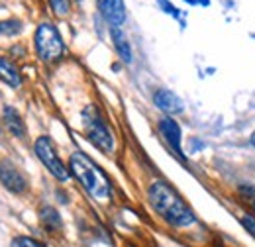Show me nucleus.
Returning <instances> with one entry per match:
<instances>
[{"instance_id":"0eeeda50","label":"nucleus","mask_w":255,"mask_h":247,"mask_svg":"<svg viewBox=\"0 0 255 247\" xmlns=\"http://www.w3.org/2000/svg\"><path fill=\"white\" fill-rule=\"evenodd\" d=\"M98 8L102 12V16L114 26L118 28L124 18H126V8H124V0H98Z\"/></svg>"},{"instance_id":"1a4fd4ad","label":"nucleus","mask_w":255,"mask_h":247,"mask_svg":"<svg viewBox=\"0 0 255 247\" xmlns=\"http://www.w3.org/2000/svg\"><path fill=\"white\" fill-rule=\"evenodd\" d=\"M155 104L159 106L163 112H167V114H179V112H183V100L177 96L175 93H171V91H159V93H155Z\"/></svg>"},{"instance_id":"ddd939ff","label":"nucleus","mask_w":255,"mask_h":247,"mask_svg":"<svg viewBox=\"0 0 255 247\" xmlns=\"http://www.w3.org/2000/svg\"><path fill=\"white\" fill-rule=\"evenodd\" d=\"M41 222H43L49 230H55V228L61 226V218H59V214H57L53 208H43V210H41Z\"/></svg>"},{"instance_id":"a211bd4d","label":"nucleus","mask_w":255,"mask_h":247,"mask_svg":"<svg viewBox=\"0 0 255 247\" xmlns=\"http://www.w3.org/2000/svg\"><path fill=\"white\" fill-rule=\"evenodd\" d=\"M252 143H254V147H255V131L252 133Z\"/></svg>"},{"instance_id":"20e7f679","label":"nucleus","mask_w":255,"mask_h":247,"mask_svg":"<svg viewBox=\"0 0 255 247\" xmlns=\"http://www.w3.org/2000/svg\"><path fill=\"white\" fill-rule=\"evenodd\" d=\"M35 155L41 159V163L49 169V173L53 177H57L59 181H67L69 179V171L63 165V161L59 159V155H57L49 137H39L35 141Z\"/></svg>"},{"instance_id":"f257e3e1","label":"nucleus","mask_w":255,"mask_h":247,"mask_svg":"<svg viewBox=\"0 0 255 247\" xmlns=\"http://www.w3.org/2000/svg\"><path fill=\"white\" fill-rule=\"evenodd\" d=\"M149 200L153 208L159 212V216H163L169 224L177 228L191 226L194 222L192 210L167 183H153L149 188Z\"/></svg>"},{"instance_id":"f3484780","label":"nucleus","mask_w":255,"mask_h":247,"mask_svg":"<svg viewBox=\"0 0 255 247\" xmlns=\"http://www.w3.org/2000/svg\"><path fill=\"white\" fill-rule=\"evenodd\" d=\"M242 224H244V228L255 238V218L250 216V214H246V216H242Z\"/></svg>"},{"instance_id":"9d476101","label":"nucleus","mask_w":255,"mask_h":247,"mask_svg":"<svg viewBox=\"0 0 255 247\" xmlns=\"http://www.w3.org/2000/svg\"><path fill=\"white\" fill-rule=\"evenodd\" d=\"M2 116H4V122H6V127L16 135V137H24L26 135V127H24V122H22V116L18 114L16 108L12 106H4L2 108Z\"/></svg>"},{"instance_id":"4468645a","label":"nucleus","mask_w":255,"mask_h":247,"mask_svg":"<svg viewBox=\"0 0 255 247\" xmlns=\"http://www.w3.org/2000/svg\"><path fill=\"white\" fill-rule=\"evenodd\" d=\"M22 30V24L18 20H6L0 22V35H14Z\"/></svg>"},{"instance_id":"f8f14e48","label":"nucleus","mask_w":255,"mask_h":247,"mask_svg":"<svg viewBox=\"0 0 255 247\" xmlns=\"http://www.w3.org/2000/svg\"><path fill=\"white\" fill-rule=\"evenodd\" d=\"M112 37H114V43H116V49H118V53L122 55V59L124 61H131V53H129V45H128L126 37H124V33L118 30V28H112Z\"/></svg>"},{"instance_id":"423d86ee","label":"nucleus","mask_w":255,"mask_h":247,"mask_svg":"<svg viewBox=\"0 0 255 247\" xmlns=\"http://www.w3.org/2000/svg\"><path fill=\"white\" fill-rule=\"evenodd\" d=\"M0 181H2V185L6 186L8 190H12L16 194H20V192H24L28 188V183H26L24 175L14 165H10V163H2L0 165Z\"/></svg>"},{"instance_id":"f03ea898","label":"nucleus","mask_w":255,"mask_h":247,"mask_svg":"<svg viewBox=\"0 0 255 247\" xmlns=\"http://www.w3.org/2000/svg\"><path fill=\"white\" fill-rule=\"evenodd\" d=\"M71 171L79 179V183L87 188V192L91 196H95L96 200H100V202L108 200V196H110V183L104 177V173L96 167L87 155L81 153V151L71 155Z\"/></svg>"},{"instance_id":"39448f33","label":"nucleus","mask_w":255,"mask_h":247,"mask_svg":"<svg viewBox=\"0 0 255 247\" xmlns=\"http://www.w3.org/2000/svg\"><path fill=\"white\" fill-rule=\"evenodd\" d=\"M85 127H87V133H89L91 141L98 149H104V151L112 149V135H110L106 124L102 122L93 110L85 112Z\"/></svg>"},{"instance_id":"6e6552de","label":"nucleus","mask_w":255,"mask_h":247,"mask_svg":"<svg viewBox=\"0 0 255 247\" xmlns=\"http://www.w3.org/2000/svg\"><path fill=\"white\" fill-rule=\"evenodd\" d=\"M159 129L165 135L167 143L175 149V153L181 155V127H179V124L171 118H163L159 122Z\"/></svg>"},{"instance_id":"7ed1b4c3","label":"nucleus","mask_w":255,"mask_h":247,"mask_svg":"<svg viewBox=\"0 0 255 247\" xmlns=\"http://www.w3.org/2000/svg\"><path fill=\"white\" fill-rule=\"evenodd\" d=\"M35 51L43 61H55L63 53V39L55 26L41 24L35 30Z\"/></svg>"},{"instance_id":"dca6fc26","label":"nucleus","mask_w":255,"mask_h":247,"mask_svg":"<svg viewBox=\"0 0 255 247\" xmlns=\"http://www.w3.org/2000/svg\"><path fill=\"white\" fill-rule=\"evenodd\" d=\"M49 4L53 8V12L59 16H65L69 12V0H49Z\"/></svg>"},{"instance_id":"2eb2a0df","label":"nucleus","mask_w":255,"mask_h":247,"mask_svg":"<svg viewBox=\"0 0 255 247\" xmlns=\"http://www.w3.org/2000/svg\"><path fill=\"white\" fill-rule=\"evenodd\" d=\"M10 247H43L39 242H35L33 238H26V236H18L12 240Z\"/></svg>"},{"instance_id":"9b49d317","label":"nucleus","mask_w":255,"mask_h":247,"mask_svg":"<svg viewBox=\"0 0 255 247\" xmlns=\"http://www.w3.org/2000/svg\"><path fill=\"white\" fill-rule=\"evenodd\" d=\"M0 79L10 87H20V83H22V75H20L18 67L4 57H0Z\"/></svg>"}]
</instances>
